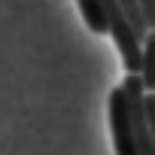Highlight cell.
Listing matches in <instances>:
<instances>
[{"label": "cell", "instance_id": "cell-1", "mask_svg": "<svg viewBox=\"0 0 155 155\" xmlns=\"http://www.w3.org/2000/svg\"><path fill=\"white\" fill-rule=\"evenodd\" d=\"M122 94H125V107H128V119H131V131H134V146H137V155H155V143L149 137V128H146V107H143V82L137 73H128L125 82L119 85Z\"/></svg>", "mask_w": 155, "mask_h": 155}, {"label": "cell", "instance_id": "cell-2", "mask_svg": "<svg viewBox=\"0 0 155 155\" xmlns=\"http://www.w3.org/2000/svg\"><path fill=\"white\" fill-rule=\"evenodd\" d=\"M110 131H113L116 155H137L134 131H131V119H128V107H125V94H122L119 85L110 91Z\"/></svg>", "mask_w": 155, "mask_h": 155}, {"label": "cell", "instance_id": "cell-3", "mask_svg": "<svg viewBox=\"0 0 155 155\" xmlns=\"http://www.w3.org/2000/svg\"><path fill=\"white\" fill-rule=\"evenodd\" d=\"M79 3V12L85 18V28L91 34H107V21H104V9H101V0H76Z\"/></svg>", "mask_w": 155, "mask_h": 155}, {"label": "cell", "instance_id": "cell-4", "mask_svg": "<svg viewBox=\"0 0 155 155\" xmlns=\"http://www.w3.org/2000/svg\"><path fill=\"white\" fill-rule=\"evenodd\" d=\"M137 9H140L146 31H155V0H137Z\"/></svg>", "mask_w": 155, "mask_h": 155}, {"label": "cell", "instance_id": "cell-5", "mask_svg": "<svg viewBox=\"0 0 155 155\" xmlns=\"http://www.w3.org/2000/svg\"><path fill=\"white\" fill-rule=\"evenodd\" d=\"M143 107H146V128H149V137L155 143V94H146L143 97Z\"/></svg>", "mask_w": 155, "mask_h": 155}]
</instances>
